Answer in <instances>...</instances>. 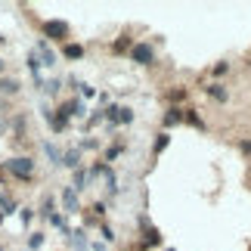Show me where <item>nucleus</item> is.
Segmentation results:
<instances>
[{"instance_id":"nucleus-13","label":"nucleus","mask_w":251,"mask_h":251,"mask_svg":"<svg viewBox=\"0 0 251 251\" xmlns=\"http://www.w3.org/2000/svg\"><path fill=\"white\" fill-rule=\"evenodd\" d=\"M87 186H90V174H87V168H78V171H72V189H75V192L81 196V192H84Z\"/></svg>"},{"instance_id":"nucleus-16","label":"nucleus","mask_w":251,"mask_h":251,"mask_svg":"<svg viewBox=\"0 0 251 251\" xmlns=\"http://www.w3.org/2000/svg\"><path fill=\"white\" fill-rule=\"evenodd\" d=\"M41 149H44V155L50 158V165H53V168H62V149H59V146H53L50 140H44V143H41Z\"/></svg>"},{"instance_id":"nucleus-22","label":"nucleus","mask_w":251,"mask_h":251,"mask_svg":"<svg viewBox=\"0 0 251 251\" xmlns=\"http://www.w3.org/2000/svg\"><path fill=\"white\" fill-rule=\"evenodd\" d=\"M44 242H47V236L41 233V229H37V233L28 236V251H41V248H44Z\"/></svg>"},{"instance_id":"nucleus-20","label":"nucleus","mask_w":251,"mask_h":251,"mask_svg":"<svg viewBox=\"0 0 251 251\" xmlns=\"http://www.w3.org/2000/svg\"><path fill=\"white\" fill-rule=\"evenodd\" d=\"M183 124H189V127H196V130H205V127H208L199 109H186V115H183Z\"/></svg>"},{"instance_id":"nucleus-26","label":"nucleus","mask_w":251,"mask_h":251,"mask_svg":"<svg viewBox=\"0 0 251 251\" xmlns=\"http://www.w3.org/2000/svg\"><path fill=\"white\" fill-rule=\"evenodd\" d=\"M37 217L34 208H19V220H22V226H31V220Z\"/></svg>"},{"instance_id":"nucleus-23","label":"nucleus","mask_w":251,"mask_h":251,"mask_svg":"<svg viewBox=\"0 0 251 251\" xmlns=\"http://www.w3.org/2000/svg\"><path fill=\"white\" fill-rule=\"evenodd\" d=\"M62 90V78H50V81H44V93L47 96H56Z\"/></svg>"},{"instance_id":"nucleus-14","label":"nucleus","mask_w":251,"mask_h":251,"mask_svg":"<svg viewBox=\"0 0 251 251\" xmlns=\"http://www.w3.org/2000/svg\"><path fill=\"white\" fill-rule=\"evenodd\" d=\"M100 180H102V186H105V192H109V196H118V189H121V186H118V174H115L109 165H105V171H102Z\"/></svg>"},{"instance_id":"nucleus-37","label":"nucleus","mask_w":251,"mask_h":251,"mask_svg":"<svg viewBox=\"0 0 251 251\" xmlns=\"http://www.w3.org/2000/svg\"><path fill=\"white\" fill-rule=\"evenodd\" d=\"M0 224H3V214H0Z\"/></svg>"},{"instance_id":"nucleus-19","label":"nucleus","mask_w":251,"mask_h":251,"mask_svg":"<svg viewBox=\"0 0 251 251\" xmlns=\"http://www.w3.org/2000/svg\"><path fill=\"white\" fill-rule=\"evenodd\" d=\"M19 211V201L13 199V192H0V214L9 217V214H16Z\"/></svg>"},{"instance_id":"nucleus-34","label":"nucleus","mask_w":251,"mask_h":251,"mask_svg":"<svg viewBox=\"0 0 251 251\" xmlns=\"http://www.w3.org/2000/svg\"><path fill=\"white\" fill-rule=\"evenodd\" d=\"M3 72H6V62H3V56H0V78H3Z\"/></svg>"},{"instance_id":"nucleus-2","label":"nucleus","mask_w":251,"mask_h":251,"mask_svg":"<svg viewBox=\"0 0 251 251\" xmlns=\"http://www.w3.org/2000/svg\"><path fill=\"white\" fill-rule=\"evenodd\" d=\"M3 168L13 174L16 180L31 183V180H34V171H37V161H34L31 155H13L9 161H3Z\"/></svg>"},{"instance_id":"nucleus-24","label":"nucleus","mask_w":251,"mask_h":251,"mask_svg":"<svg viewBox=\"0 0 251 251\" xmlns=\"http://www.w3.org/2000/svg\"><path fill=\"white\" fill-rule=\"evenodd\" d=\"M130 47H133L130 37H118V41L112 44V53H130Z\"/></svg>"},{"instance_id":"nucleus-3","label":"nucleus","mask_w":251,"mask_h":251,"mask_svg":"<svg viewBox=\"0 0 251 251\" xmlns=\"http://www.w3.org/2000/svg\"><path fill=\"white\" fill-rule=\"evenodd\" d=\"M127 56H130V62L149 69V65H155V44H152V41H133Z\"/></svg>"},{"instance_id":"nucleus-30","label":"nucleus","mask_w":251,"mask_h":251,"mask_svg":"<svg viewBox=\"0 0 251 251\" xmlns=\"http://www.w3.org/2000/svg\"><path fill=\"white\" fill-rule=\"evenodd\" d=\"M102 121H105V115H102V109H100V112H93L90 118H87V130H90V127H96V124H102Z\"/></svg>"},{"instance_id":"nucleus-6","label":"nucleus","mask_w":251,"mask_h":251,"mask_svg":"<svg viewBox=\"0 0 251 251\" xmlns=\"http://www.w3.org/2000/svg\"><path fill=\"white\" fill-rule=\"evenodd\" d=\"M183 115H186V109H183V105H168L165 115H161V130L180 127V124H183Z\"/></svg>"},{"instance_id":"nucleus-35","label":"nucleus","mask_w":251,"mask_h":251,"mask_svg":"<svg viewBox=\"0 0 251 251\" xmlns=\"http://www.w3.org/2000/svg\"><path fill=\"white\" fill-rule=\"evenodd\" d=\"M0 44H6V37H3V34H0Z\"/></svg>"},{"instance_id":"nucleus-28","label":"nucleus","mask_w":251,"mask_h":251,"mask_svg":"<svg viewBox=\"0 0 251 251\" xmlns=\"http://www.w3.org/2000/svg\"><path fill=\"white\" fill-rule=\"evenodd\" d=\"M78 149H81V152H100V140H93V137H90V140H81Z\"/></svg>"},{"instance_id":"nucleus-33","label":"nucleus","mask_w":251,"mask_h":251,"mask_svg":"<svg viewBox=\"0 0 251 251\" xmlns=\"http://www.w3.org/2000/svg\"><path fill=\"white\" fill-rule=\"evenodd\" d=\"M90 248H93V251H105V245H102V242H93Z\"/></svg>"},{"instance_id":"nucleus-25","label":"nucleus","mask_w":251,"mask_h":251,"mask_svg":"<svg viewBox=\"0 0 251 251\" xmlns=\"http://www.w3.org/2000/svg\"><path fill=\"white\" fill-rule=\"evenodd\" d=\"M100 236H102V242H118V236H115V229H112V224H100Z\"/></svg>"},{"instance_id":"nucleus-18","label":"nucleus","mask_w":251,"mask_h":251,"mask_svg":"<svg viewBox=\"0 0 251 251\" xmlns=\"http://www.w3.org/2000/svg\"><path fill=\"white\" fill-rule=\"evenodd\" d=\"M121 152H124V140L112 143V146H105V149H102V165H109V168H112V161H118Z\"/></svg>"},{"instance_id":"nucleus-1","label":"nucleus","mask_w":251,"mask_h":251,"mask_svg":"<svg viewBox=\"0 0 251 251\" xmlns=\"http://www.w3.org/2000/svg\"><path fill=\"white\" fill-rule=\"evenodd\" d=\"M41 37L47 44H69L72 28H69L65 19H44L41 22Z\"/></svg>"},{"instance_id":"nucleus-15","label":"nucleus","mask_w":251,"mask_h":251,"mask_svg":"<svg viewBox=\"0 0 251 251\" xmlns=\"http://www.w3.org/2000/svg\"><path fill=\"white\" fill-rule=\"evenodd\" d=\"M75 251H90V242H87V229H72V236L65 239Z\"/></svg>"},{"instance_id":"nucleus-21","label":"nucleus","mask_w":251,"mask_h":251,"mask_svg":"<svg viewBox=\"0 0 251 251\" xmlns=\"http://www.w3.org/2000/svg\"><path fill=\"white\" fill-rule=\"evenodd\" d=\"M171 146V133L168 130H161V133H155V143H152V158H158L161 152H165Z\"/></svg>"},{"instance_id":"nucleus-38","label":"nucleus","mask_w":251,"mask_h":251,"mask_svg":"<svg viewBox=\"0 0 251 251\" xmlns=\"http://www.w3.org/2000/svg\"><path fill=\"white\" fill-rule=\"evenodd\" d=\"M0 251H3V248H0Z\"/></svg>"},{"instance_id":"nucleus-4","label":"nucleus","mask_w":251,"mask_h":251,"mask_svg":"<svg viewBox=\"0 0 251 251\" xmlns=\"http://www.w3.org/2000/svg\"><path fill=\"white\" fill-rule=\"evenodd\" d=\"M59 201H62V214L65 217H69V214H81V196L72 189V183L59 189Z\"/></svg>"},{"instance_id":"nucleus-12","label":"nucleus","mask_w":251,"mask_h":251,"mask_svg":"<svg viewBox=\"0 0 251 251\" xmlns=\"http://www.w3.org/2000/svg\"><path fill=\"white\" fill-rule=\"evenodd\" d=\"M165 100H168V105H180V102H186L189 100V87H171V90H165Z\"/></svg>"},{"instance_id":"nucleus-5","label":"nucleus","mask_w":251,"mask_h":251,"mask_svg":"<svg viewBox=\"0 0 251 251\" xmlns=\"http://www.w3.org/2000/svg\"><path fill=\"white\" fill-rule=\"evenodd\" d=\"M56 115H62L65 121H72V118H84V115H87L84 100H81V96H72V100H65L59 109H56Z\"/></svg>"},{"instance_id":"nucleus-17","label":"nucleus","mask_w":251,"mask_h":251,"mask_svg":"<svg viewBox=\"0 0 251 251\" xmlns=\"http://www.w3.org/2000/svg\"><path fill=\"white\" fill-rule=\"evenodd\" d=\"M0 93H3V96H19V93H22V84H19V78H9V75H3V78H0Z\"/></svg>"},{"instance_id":"nucleus-32","label":"nucleus","mask_w":251,"mask_h":251,"mask_svg":"<svg viewBox=\"0 0 251 251\" xmlns=\"http://www.w3.org/2000/svg\"><path fill=\"white\" fill-rule=\"evenodd\" d=\"M78 90H81V96H84V100H93V96H96V90H93L90 84H81Z\"/></svg>"},{"instance_id":"nucleus-36","label":"nucleus","mask_w":251,"mask_h":251,"mask_svg":"<svg viewBox=\"0 0 251 251\" xmlns=\"http://www.w3.org/2000/svg\"><path fill=\"white\" fill-rule=\"evenodd\" d=\"M161 251H177V248H161Z\"/></svg>"},{"instance_id":"nucleus-29","label":"nucleus","mask_w":251,"mask_h":251,"mask_svg":"<svg viewBox=\"0 0 251 251\" xmlns=\"http://www.w3.org/2000/svg\"><path fill=\"white\" fill-rule=\"evenodd\" d=\"M226 72H229V62H217L214 69H211V78H224Z\"/></svg>"},{"instance_id":"nucleus-7","label":"nucleus","mask_w":251,"mask_h":251,"mask_svg":"<svg viewBox=\"0 0 251 251\" xmlns=\"http://www.w3.org/2000/svg\"><path fill=\"white\" fill-rule=\"evenodd\" d=\"M34 56L41 59V65H44V69H53V65H56V50H53V47L44 41V37L34 44Z\"/></svg>"},{"instance_id":"nucleus-8","label":"nucleus","mask_w":251,"mask_h":251,"mask_svg":"<svg viewBox=\"0 0 251 251\" xmlns=\"http://www.w3.org/2000/svg\"><path fill=\"white\" fill-rule=\"evenodd\" d=\"M205 93H208V100H214V102H229V90H226V84H220V81H211L205 87Z\"/></svg>"},{"instance_id":"nucleus-10","label":"nucleus","mask_w":251,"mask_h":251,"mask_svg":"<svg viewBox=\"0 0 251 251\" xmlns=\"http://www.w3.org/2000/svg\"><path fill=\"white\" fill-rule=\"evenodd\" d=\"M62 56L69 62H81L84 56H87V50H84V44H75V41H69V44H62Z\"/></svg>"},{"instance_id":"nucleus-9","label":"nucleus","mask_w":251,"mask_h":251,"mask_svg":"<svg viewBox=\"0 0 251 251\" xmlns=\"http://www.w3.org/2000/svg\"><path fill=\"white\" fill-rule=\"evenodd\" d=\"M62 168H69V171H78V168H84V165H81V149H78V146H72V149H62Z\"/></svg>"},{"instance_id":"nucleus-11","label":"nucleus","mask_w":251,"mask_h":251,"mask_svg":"<svg viewBox=\"0 0 251 251\" xmlns=\"http://www.w3.org/2000/svg\"><path fill=\"white\" fill-rule=\"evenodd\" d=\"M53 214H56V199H53V192H47V196L41 199V205H37V217L50 220Z\"/></svg>"},{"instance_id":"nucleus-31","label":"nucleus","mask_w":251,"mask_h":251,"mask_svg":"<svg viewBox=\"0 0 251 251\" xmlns=\"http://www.w3.org/2000/svg\"><path fill=\"white\" fill-rule=\"evenodd\" d=\"M239 152H242L245 158H251V137H242V140H239Z\"/></svg>"},{"instance_id":"nucleus-27","label":"nucleus","mask_w":251,"mask_h":251,"mask_svg":"<svg viewBox=\"0 0 251 251\" xmlns=\"http://www.w3.org/2000/svg\"><path fill=\"white\" fill-rule=\"evenodd\" d=\"M133 109H127V105H121V112H118V124H133Z\"/></svg>"}]
</instances>
